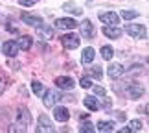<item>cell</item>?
Wrapping results in <instances>:
<instances>
[{"label":"cell","instance_id":"cell-1","mask_svg":"<svg viewBox=\"0 0 149 133\" xmlns=\"http://www.w3.org/2000/svg\"><path fill=\"white\" fill-rule=\"evenodd\" d=\"M125 32L133 39H146L147 37V30H146V26H142V24H127L125 26Z\"/></svg>","mask_w":149,"mask_h":133},{"label":"cell","instance_id":"cell-2","mask_svg":"<svg viewBox=\"0 0 149 133\" xmlns=\"http://www.w3.org/2000/svg\"><path fill=\"white\" fill-rule=\"evenodd\" d=\"M61 43H63L65 48L74 50V48H77V46H79V35H76V33H66V35L61 37Z\"/></svg>","mask_w":149,"mask_h":133},{"label":"cell","instance_id":"cell-3","mask_svg":"<svg viewBox=\"0 0 149 133\" xmlns=\"http://www.w3.org/2000/svg\"><path fill=\"white\" fill-rule=\"evenodd\" d=\"M125 92H127L129 98H133V100H136V98H140L142 94H144V87L138 83H127V89H125Z\"/></svg>","mask_w":149,"mask_h":133},{"label":"cell","instance_id":"cell-4","mask_svg":"<svg viewBox=\"0 0 149 133\" xmlns=\"http://www.w3.org/2000/svg\"><path fill=\"white\" fill-rule=\"evenodd\" d=\"M39 128H37V131H48V133H54L55 131V128H54V124L50 122V118L46 117V115H41L39 117Z\"/></svg>","mask_w":149,"mask_h":133},{"label":"cell","instance_id":"cell-5","mask_svg":"<svg viewBox=\"0 0 149 133\" xmlns=\"http://www.w3.org/2000/svg\"><path fill=\"white\" fill-rule=\"evenodd\" d=\"M100 20L107 26H116L120 22V17L116 13H112V11H109V13H100Z\"/></svg>","mask_w":149,"mask_h":133},{"label":"cell","instance_id":"cell-6","mask_svg":"<svg viewBox=\"0 0 149 133\" xmlns=\"http://www.w3.org/2000/svg\"><path fill=\"white\" fill-rule=\"evenodd\" d=\"M17 120H19L20 126H30L31 124V115L28 111L26 107H20L19 111H17Z\"/></svg>","mask_w":149,"mask_h":133},{"label":"cell","instance_id":"cell-7","mask_svg":"<svg viewBox=\"0 0 149 133\" xmlns=\"http://www.w3.org/2000/svg\"><path fill=\"white\" fill-rule=\"evenodd\" d=\"M2 50H4V54L8 56V57H15L17 54H19V43H15V41H8V43H4L2 46Z\"/></svg>","mask_w":149,"mask_h":133},{"label":"cell","instance_id":"cell-8","mask_svg":"<svg viewBox=\"0 0 149 133\" xmlns=\"http://www.w3.org/2000/svg\"><path fill=\"white\" fill-rule=\"evenodd\" d=\"M77 26V22L74 19H57L55 20V28L57 30H74Z\"/></svg>","mask_w":149,"mask_h":133},{"label":"cell","instance_id":"cell-9","mask_svg":"<svg viewBox=\"0 0 149 133\" xmlns=\"http://www.w3.org/2000/svg\"><path fill=\"white\" fill-rule=\"evenodd\" d=\"M81 33H83V37H87V39H92L96 35V30H94V24L90 20H83L81 24Z\"/></svg>","mask_w":149,"mask_h":133},{"label":"cell","instance_id":"cell-10","mask_svg":"<svg viewBox=\"0 0 149 133\" xmlns=\"http://www.w3.org/2000/svg\"><path fill=\"white\" fill-rule=\"evenodd\" d=\"M54 117H55L57 122H66V120L70 118V111H68L66 107H63V106H57L55 111H54Z\"/></svg>","mask_w":149,"mask_h":133},{"label":"cell","instance_id":"cell-11","mask_svg":"<svg viewBox=\"0 0 149 133\" xmlns=\"http://www.w3.org/2000/svg\"><path fill=\"white\" fill-rule=\"evenodd\" d=\"M55 85L59 89H74L76 82H74L72 78H68V76H59V78L55 80Z\"/></svg>","mask_w":149,"mask_h":133},{"label":"cell","instance_id":"cell-12","mask_svg":"<svg viewBox=\"0 0 149 133\" xmlns=\"http://www.w3.org/2000/svg\"><path fill=\"white\" fill-rule=\"evenodd\" d=\"M103 33H105L107 37H111V39H120L123 32L120 30L118 26H105V28H103Z\"/></svg>","mask_w":149,"mask_h":133},{"label":"cell","instance_id":"cell-13","mask_svg":"<svg viewBox=\"0 0 149 133\" xmlns=\"http://www.w3.org/2000/svg\"><path fill=\"white\" fill-rule=\"evenodd\" d=\"M57 98H59V96L55 94V91H54V89L44 91V106H46V107H54Z\"/></svg>","mask_w":149,"mask_h":133},{"label":"cell","instance_id":"cell-14","mask_svg":"<svg viewBox=\"0 0 149 133\" xmlns=\"http://www.w3.org/2000/svg\"><path fill=\"white\" fill-rule=\"evenodd\" d=\"M94 56H96L94 48H85L83 56H81V63H83V65H90V63L94 61Z\"/></svg>","mask_w":149,"mask_h":133},{"label":"cell","instance_id":"cell-15","mask_svg":"<svg viewBox=\"0 0 149 133\" xmlns=\"http://www.w3.org/2000/svg\"><path fill=\"white\" fill-rule=\"evenodd\" d=\"M83 102H85V106H87V109H90V111H98L100 109V102H98L96 96H87Z\"/></svg>","mask_w":149,"mask_h":133},{"label":"cell","instance_id":"cell-16","mask_svg":"<svg viewBox=\"0 0 149 133\" xmlns=\"http://www.w3.org/2000/svg\"><path fill=\"white\" fill-rule=\"evenodd\" d=\"M22 20H24L26 24H31V26H41V24H44L41 17H33V15H28V13L22 15Z\"/></svg>","mask_w":149,"mask_h":133},{"label":"cell","instance_id":"cell-17","mask_svg":"<svg viewBox=\"0 0 149 133\" xmlns=\"http://www.w3.org/2000/svg\"><path fill=\"white\" fill-rule=\"evenodd\" d=\"M122 74H123L122 65H118V63H116V65H111V67H109V76H111L112 80H114V78H120Z\"/></svg>","mask_w":149,"mask_h":133},{"label":"cell","instance_id":"cell-18","mask_svg":"<svg viewBox=\"0 0 149 133\" xmlns=\"http://www.w3.org/2000/svg\"><path fill=\"white\" fill-rule=\"evenodd\" d=\"M114 128H116V126H114V122H98V131H103V133H109V131H114Z\"/></svg>","mask_w":149,"mask_h":133},{"label":"cell","instance_id":"cell-19","mask_svg":"<svg viewBox=\"0 0 149 133\" xmlns=\"http://www.w3.org/2000/svg\"><path fill=\"white\" fill-rule=\"evenodd\" d=\"M30 46H31V37L30 35H24V37L19 39V48L20 50H28Z\"/></svg>","mask_w":149,"mask_h":133},{"label":"cell","instance_id":"cell-20","mask_svg":"<svg viewBox=\"0 0 149 133\" xmlns=\"http://www.w3.org/2000/svg\"><path fill=\"white\" fill-rule=\"evenodd\" d=\"M31 89H33V92H35L37 96H42V94H44V91H46V89L42 87V83H41V82H31Z\"/></svg>","mask_w":149,"mask_h":133},{"label":"cell","instance_id":"cell-21","mask_svg":"<svg viewBox=\"0 0 149 133\" xmlns=\"http://www.w3.org/2000/svg\"><path fill=\"white\" fill-rule=\"evenodd\" d=\"M112 56H114V50L111 48V46H103V48H101V57H103V59H112Z\"/></svg>","mask_w":149,"mask_h":133},{"label":"cell","instance_id":"cell-22","mask_svg":"<svg viewBox=\"0 0 149 133\" xmlns=\"http://www.w3.org/2000/svg\"><path fill=\"white\" fill-rule=\"evenodd\" d=\"M88 74L90 76H94V78H98V80H101V76H103V72H101V67H90L88 68Z\"/></svg>","mask_w":149,"mask_h":133},{"label":"cell","instance_id":"cell-23","mask_svg":"<svg viewBox=\"0 0 149 133\" xmlns=\"http://www.w3.org/2000/svg\"><path fill=\"white\" fill-rule=\"evenodd\" d=\"M122 17H123V19H127V20L136 19V17H138V11H129V9H125L123 13H122Z\"/></svg>","mask_w":149,"mask_h":133},{"label":"cell","instance_id":"cell-24","mask_svg":"<svg viewBox=\"0 0 149 133\" xmlns=\"http://www.w3.org/2000/svg\"><path fill=\"white\" fill-rule=\"evenodd\" d=\"M79 131H81V133L88 131V133H90V131H94V126H92V124H90L88 120H87V124H81V126H79Z\"/></svg>","mask_w":149,"mask_h":133},{"label":"cell","instance_id":"cell-25","mask_svg":"<svg viewBox=\"0 0 149 133\" xmlns=\"http://www.w3.org/2000/svg\"><path fill=\"white\" fill-rule=\"evenodd\" d=\"M129 129L140 131V129H142V122H140V120H133V122H131V126H129Z\"/></svg>","mask_w":149,"mask_h":133},{"label":"cell","instance_id":"cell-26","mask_svg":"<svg viewBox=\"0 0 149 133\" xmlns=\"http://www.w3.org/2000/svg\"><path fill=\"white\" fill-rule=\"evenodd\" d=\"M79 83H81V87H83V89H90V87H92V82H90L87 76L81 78V82H79Z\"/></svg>","mask_w":149,"mask_h":133},{"label":"cell","instance_id":"cell-27","mask_svg":"<svg viewBox=\"0 0 149 133\" xmlns=\"http://www.w3.org/2000/svg\"><path fill=\"white\" fill-rule=\"evenodd\" d=\"M39 0H19V4L20 6H28V8H30V6H33V4H37Z\"/></svg>","mask_w":149,"mask_h":133},{"label":"cell","instance_id":"cell-28","mask_svg":"<svg viewBox=\"0 0 149 133\" xmlns=\"http://www.w3.org/2000/svg\"><path fill=\"white\" fill-rule=\"evenodd\" d=\"M92 87H94V92H96V94L105 96V89H103V87H100V85H92Z\"/></svg>","mask_w":149,"mask_h":133},{"label":"cell","instance_id":"cell-29","mask_svg":"<svg viewBox=\"0 0 149 133\" xmlns=\"http://www.w3.org/2000/svg\"><path fill=\"white\" fill-rule=\"evenodd\" d=\"M4 89H6V78L2 76V74H0V94L4 92Z\"/></svg>","mask_w":149,"mask_h":133},{"label":"cell","instance_id":"cell-30","mask_svg":"<svg viewBox=\"0 0 149 133\" xmlns=\"http://www.w3.org/2000/svg\"><path fill=\"white\" fill-rule=\"evenodd\" d=\"M118 120H125V115L120 113V111H118Z\"/></svg>","mask_w":149,"mask_h":133}]
</instances>
